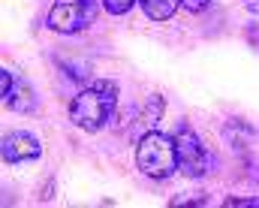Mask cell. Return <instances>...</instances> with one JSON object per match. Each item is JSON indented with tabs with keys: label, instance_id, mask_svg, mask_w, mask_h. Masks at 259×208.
<instances>
[{
	"label": "cell",
	"instance_id": "obj_8",
	"mask_svg": "<svg viewBox=\"0 0 259 208\" xmlns=\"http://www.w3.org/2000/svg\"><path fill=\"white\" fill-rule=\"evenodd\" d=\"M160 115H163V97L154 94V97L148 100V109L142 112V121H145V124H154V121H160ZM142 121H139V124H142Z\"/></svg>",
	"mask_w": 259,
	"mask_h": 208
},
{
	"label": "cell",
	"instance_id": "obj_10",
	"mask_svg": "<svg viewBox=\"0 0 259 208\" xmlns=\"http://www.w3.org/2000/svg\"><path fill=\"white\" fill-rule=\"evenodd\" d=\"M12 88H15V78H12V72H9V69H3V72H0V100H3V103L9 100Z\"/></svg>",
	"mask_w": 259,
	"mask_h": 208
},
{
	"label": "cell",
	"instance_id": "obj_7",
	"mask_svg": "<svg viewBox=\"0 0 259 208\" xmlns=\"http://www.w3.org/2000/svg\"><path fill=\"white\" fill-rule=\"evenodd\" d=\"M6 106L15 109V112H33L36 103H33V91H30V85L18 78L15 88H12V94H9V100H6Z\"/></svg>",
	"mask_w": 259,
	"mask_h": 208
},
{
	"label": "cell",
	"instance_id": "obj_11",
	"mask_svg": "<svg viewBox=\"0 0 259 208\" xmlns=\"http://www.w3.org/2000/svg\"><path fill=\"white\" fill-rule=\"evenodd\" d=\"M208 3H211V0H181V6H184L187 12H202Z\"/></svg>",
	"mask_w": 259,
	"mask_h": 208
},
{
	"label": "cell",
	"instance_id": "obj_3",
	"mask_svg": "<svg viewBox=\"0 0 259 208\" xmlns=\"http://www.w3.org/2000/svg\"><path fill=\"white\" fill-rule=\"evenodd\" d=\"M97 18V0H55L49 9V27L58 33H78Z\"/></svg>",
	"mask_w": 259,
	"mask_h": 208
},
{
	"label": "cell",
	"instance_id": "obj_5",
	"mask_svg": "<svg viewBox=\"0 0 259 208\" xmlns=\"http://www.w3.org/2000/svg\"><path fill=\"white\" fill-rule=\"evenodd\" d=\"M0 154L6 163H21V160H36L42 154V145L36 142V136L24 133V130H15V133H6L0 142Z\"/></svg>",
	"mask_w": 259,
	"mask_h": 208
},
{
	"label": "cell",
	"instance_id": "obj_2",
	"mask_svg": "<svg viewBox=\"0 0 259 208\" xmlns=\"http://www.w3.org/2000/svg\"><path fill=\"white\" fill-rule=\"evenodd\" d=\"M136 166L148 175V178H169L178 169V154H175V139L163 136L157 130L145 133L136 145Z\"/></svg>",
	"mask_w": 259,
	"mask_h": 208
},
{
	"label": "cell",
	"instance_id": "obj_1",
	"mask_svg": "<svg viewBox=\"0 0 259 208\" xmlns=\"http://www.w3.org/2000/svg\"><path fill=\"white\" fill-rule=\"evenodd\" d=\"M115 106H118V85L112 78H100L69 103V121L88 133H97L109 121Z\"/></svg>",
	"mask_w": 259,
	"mask_h": 208
},
{
	"label": "cell",
	"instance_id": "obj_9",
	"mask_svg": "<svg viewBox=\"0 0 259 208\" xmlns=\"http://www.w3.org/2000/svg\"><path fill=\"white\" fill-rule=\"evenodd\" d=\"M103 6H106V12H112V15H124V12H130L139 0H100Z\"/></svg>",
	"mask_w": 259,
	"mask_h": 208
},
{
	"label": "cell",
	"instance_id": "obj_4",
	"mask_svg": "<svg viewBox=\"0 0 259 208\" xmlns=\"http://www.w3.org/2000/svg\"><path fill=\"white\" fill-rule=\"evenodd\" d=\"M175 154H178V169L187 178H202L208 172V154H205L199 136L190 127H184V124L175 133Z\"/></svg>",
	"mask_w": 259,
	"mask_h": 208
},
{
	"label": "cell",
	"instance_id": "obj_12",
	"mask_svg": "<svg viewBox=\"0 0 259 208\" xmlns=\"http://www.w3.org/2000/svg\"><path fill=\"white\" fill-rule=\"evenodd\" d=\"M244 6H247L250 12H259V0H244Z\"/></svg>",
	"mask_w": 259,
	"mask_h": 208
},
{
	"label": "cell",
	"instance_id": "obj_6",
	"mask_svg": "<svg viewBox=\"0 0 259 208\" xmlns=\"http://www.w3.org/2000/svg\"><path fill=\"white\" fill-rule=\"evenodd\" d=\"M142 12L151 18V21H166L175 15V9L181 6V0H139Z\"/></svg>",
	"mask_w": 259,
	"mask_h": 208
}]
</instances>
